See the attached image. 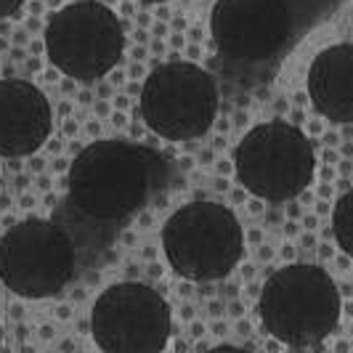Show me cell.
Here are the masks:
<instances>
[{
	"instance_id": "1",
	"label": "cell",
	"mask_w": 353,
	"mask_h": 353,
	"mask_svg": "<svg viewBox=\"0 0 353 353\" xmlns=\"http://www.w3.org/2000/svg\"><path fill=\"white\" fill-rule=\"evenodd\" d=\"M345 0H215L210 35L218 70L242 88L268 83L290 51Z\"/></svg>"
},
{
	"instance_id": "2",
	"label": "cell",
	"mask_w": 353,
	"mask_h": 353,
	"mask_svg": "<svg viewBox=\"0 0 353 353\" xmlns=\"http://www.w3.org/2000/svg\"><path fill=\"white\" fill-rule=\"evenodd\" d=\"M120 231L93 223L64 202L51 218H27L0 239V282L21 298L64 292L83 268L96 265Z\"/></svg>"
},
{
	"instance_id": "3",
	"label": "cell",
	"mask_w": 353,
	"mask_h": 353,
	"mask_svg": "<svg viewBox=\"0 0 353 353\" xmlns=\"http://www.w3.org/2000/svg\"><path fill=\"white\" fill-rule=\"evenodd\" d=\"M70 202L93 223L120 231L170 183L168 162L157 149L123 139L85 146L70 168Z\"/></svg>"
},
{
	"instance_id": "4",
	"label": "cell",
	"mask_w": 353,
	"mask_h": 353,
	"mask_svg": "<svg viewBox=\"0 0 353 353\" xmlns=\"http://www.w3.org/2000/svg\"><path fill=\"white\" fill-rule=\"evenodd\" d=\"M258 311L271 337L290 348H311L335 332L343 301L324 268L292 263L268 276Z\"/></svg>"
},
{
	"instance_id": "5",
	"label": "cell",
	"mask_w": 353,
	"mask_h": 353,
	"mask_svg": "<svg viewBox=\"0 0 353 353\" xmlns=\"http://www.w3.org/2000/svg\"><path fill=\"white\" fill-rule=\"evenodd\" d=\"M170 268L189 282L229 276L242 261L245 234L236 215L218 202H192L176 210L162 229Z\"/></svg>"
},
{
	"instance_id": "6",
	"label": "cell",
	"mask_w": 353,
	"mask_h": 353,
	"mask_svg": "<svg viewBox=\"0 0 353 353\" xmlns=\"http://www.w3.org/2000/svg\"><path fill=\"white\" fill-rule=\"evenodd\" d=\"M236 178L250 194L284 202L292 199L314 181L316 154L314 143L298 125L274 123L255 125L234 152Z\"/></svg>"
},
{
	"instance_id": "7",
	"label": "cell",
	"mask_w": 353,
	"mask_h": 353,
	"mask_svg": "<svg viewBox=\"0 0 353 353\" xmlns=\"http://www.w3.org/2000/svg\"><path fill=\"white\" fill-rule=\"evenodd\" d=\"M125 35L114 11L99 0H80L56 11L46 27V51L59 72L74 80H99L123 59Z\"/></svg>"
},
{
	"instance_id": "8",
	"label": "cell",
	"mask_w": 353,
	"mask_h": 353,
	"mask_svg": "<svg viewBox=\"0 0 353 353\" xmlns=\"http://www.w3.org/2000/svg\"><path fill=\"white\" fill-rule=\"evenodd\" d=\"M218 114V83L192 61H168L146 77L141 88V117L162 139H199Z\"/></svg>"
},
{
	"instance_id": "9",
	"label": "cell",
	"mask_w": 353,
	"mask_h": 353,
	"mask_svg": "<svg viewBox=\"0 0 353 353\" xmlns=\"http://www.w3.org/2000/svg\"><path fill=\"white\" fill-rule=\"evenodd\" d=\"M173 330L170 305L141 282L112 284L90 314V332L106 353H159Z\"/></svg>"
},
{
	"instance_id": "10",
	"label": "cell",
	"mask_w": 353,
	"mask_h": 353,
	"mask_svg": "<svg viewBox=\"0 0 353 353\" xmlns=\"http://www.w3.org/2000/svg\"><path fill=\"white\" fill-rule=\"evenodd\" d=\"M51 128V104L43 90L27 80H0V157L35 154Z\"/></svg>"
},
{
	"instance_id": "11",
	"label": "cell",
	"mask_w": 353,
	"mask_h": 353,
	"mask_svg": "<svg viewBox=\"0 0 353 353\" xmlns=\"http://www.w3.org/2000/svg\"><path fill=\"white\" fill-rule=\"evenodd\" d=\"M308 99L319 114L343 125H353V43L330 46L311 61Z\"/></svg>"
},
{
	"instance_id": "12",
	"label": "cell",
	"mask_w": 353,
	"mask_h": 353,
	"mask_svg": "<svg viewBox=\"0 0 353 353\" xmlns=\"http://www.w3.org/2000/svg\"><path fill=\"white\" fill-rule=\"evenodd\" d=\"M332 231L340 250L353 258V189L337 199L335 210H332Z\"/></svg>"
},
{
	"instance_id": "13",
	"label": "cell",
	"mask_w": 353,
	"mask_h": 353,
	"mask_svg": "<svg viewBox=\"0 0 353 353\" xmlns=\"http://www.w3.org/2000/svg\"><path fill=\"white\" fill-rule=\"evenodd\" d=\"M21 6H24V0H0V19L14 17Z\"/></svg>"
},
{
	"instance_id": "14",
	"label": "cell",
	"mask_w": 353,
	"mask_h": 353,
	"mask_svg": "<svg viewBox=\"0 0 353 353\" xmlns=\"http://www.w3.org/2000/svg\"><path fill=\"white\" fill-rule=\"evenodd\" d=\"M143 3H165V0H143Z\"/></svg>"
},
{
	"instance_id": "15",
	"label": "cell",
	"mask_w": 353,
	"mask_h": 353,
	"mask_svg": "<svg viewBox=\"0 0 353 353\" xmlns=\"http://www.w3.org/2000/svg\"><path fill=\"white\" fill-rule=\"evenodd\" d=\"M0 348H3V330H0Z\"/></svg>"
}]
</instances>
